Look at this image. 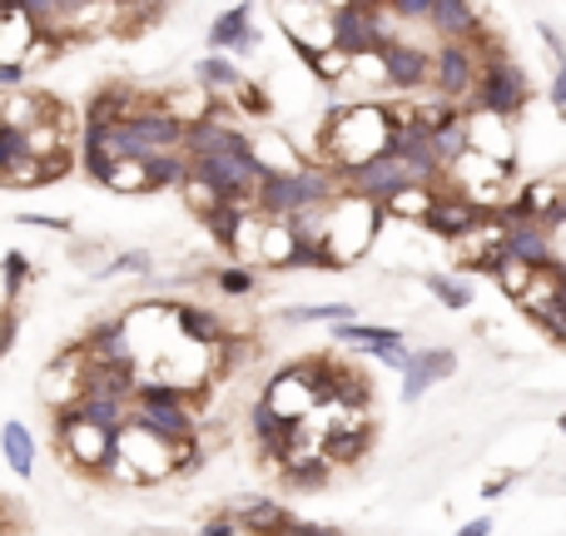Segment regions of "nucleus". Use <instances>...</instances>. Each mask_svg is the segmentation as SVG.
Masks as SVG:
<instances>
[{
	"instance_id": "3",
	"label": "nucleus",
	"mask_w": 566,
	"mask_h": 536,
	"mask_svg": "<svg viewBox=\"0 0 566 536\" xmlns=\"http://www.w3.org/2000/svg\"><path fill=\"white\" fill-rule=\"evenodd\" d=\"M383 30V10L377 6H357V0H343V6H328V45L343 60H363V55H383L387 45Z\"/></svg>"
},
{
	"instance_id": "17",
	"label": "nucleus",
	"mask_w": 566,
	"mask_h": 536,
	"mask_svg": "<svg viewBox=\"0 0 566 536\" xmlns=\"http://www.w3.org/2000/svg\"><path fill=\"white\" fill-rule=\"evenodd\" d=\"M0 457L15 476H35V432H30L20 417L0 422Z\"/></svg>"
},
{
	"instance_id": "10",
	"label": "nucleus",
	"mask_w": 566,
	"mask_h": 536,
	"mask_svg": "<svg viewBox=\"0 0 566 536\" xmlns=\"http://www.w3.org/2000/svg\"><path fill=\"white\" fill-rule=\"evenodd\" d=\"M423 224L432 228V234H442V238H467V234L482 228V208H477L472 199H462V194H437Z\"/></svg>"
},
{
	"instance_id": "27",
	"label": "nucleus",
	"mask_w": 566,
	"mask_h": 536,
	"mask_svg": "<svg viewBox=\"0 0 566 536\" xmlns=\"http://www.w3.org/2000/svg\"><path fill=\"white\" fill-rule=\"evenodd\" d=\"M214 288L218 293H228V298H244V293H254L258 288V274L248 264H228V268H218L214 274Z\"/></svg>"
},
{
	"instance_id": "20",
	"label": "nucleus",
	"mask_w": 566,
	"mask_h": 536,
	"mask_svg": "<svg viewBox=\"0 0 566 536\" xmlns=\"http://www.w3.org/2000/svg\"><path fill=\"white\" fill-rule=\"evenodd\" d=\"M427 20H432L447 40H462V45H467V35H477V10L462 6V0H432V15Z\"/></svg>"
},
{
	"instance_id": "34",
	"label": "nucleus",
	"mask_w": 566,
	"mask_h": 536,
	"mask_svg": "<svg viewBox=\"0 0 566 536\" xmlns=\"http://www.w3.org/2000/svg\"><path fill=\"white\" fill-rule=\"evenodd\" d=\"M284 536H343V532H338V526H313V522H298V516H293V522L284 526Z\"/></svg>"
},
{
	"instance_id": "4",
	"label": "nucleus",
	"mask_w": 566,
	"mask_h": 536,
	"mask_svg": "<svg viewBox=\"0 0 566 536\" xmlns=\"http://www.w3.org/2000/svg\"><path fill=\"white\" fill-rule=\"evenodd\" d=\"M343 179H348V194L367 199V204H377V208H387L393 199L423 189L413 169H407L403 159H393V154H377V159H367V164H357V169H343Z\"/></svg>"
},
{
	"instance_id": "32",
	"label": "nucleus",
	"mask_w": 566,
	"mask_h": 536,
	"mask_svg": "<svg viewBox=\"0 0 566 536\" xmlns=\"http://www.w3.org/2000/svg\"><path fill=\"white\" fill-rule=\"evenodd\" d=\"M25 75H30V69L20 65V60H0V89H6V95L25 89Z\"/></svg>"
},
{
	"instance_id": "38",
	"label": "nucleus",
	"mask_w": 566,
	"mask_h": 536,
	"mask_svg": "<svg viewBox=\"0 0 566 536\" xmlns=\"http://www.w3.org/2000/svg\"><path fill=\"white\" fill-rule=\"evenodd\" d=\"M562 218H566V194H562V208H556V224H562Z\"/></svg>"
},
{
	"instance_id": "7",
	"label": "nucleus",
	"mask_w": 566,
	"mask_h": 536,
	"mask_svg": "<svg viewBox=\"0 0 566 536\" xmlns=\"http://www.w3.org/2000/svg\"><path fill=\"white\" fill-rule=\"evenodd\" d=\"M209 55H228V60H244L258 50V30H254V6H234L209 25Z\"/></svg>"
},
{
	"instance_id": "16",
	"label": "nucleus",
	"mask_w": 566,
	"mask_h": 536,
	"mask_svg": "<svg viewBox=\"0 0 566 536\" xmlns=\"http://www.w3.org/2000/svg\"><path fill=\"white\" fill-rule=\"evenodd\" d=\"M70 169H75V154H70V149H65V154H35V159H25L20 169H10L0 184H6V189H30V184H35L40 189V184H55V179H65Z\"/></svg>"
},
{
	"instance_id": "31",
	"label": "nucleus",
	"mask_w": 566,
	"mask_h": 536,
	"mask_svg": "<svg viewBox=\"0 0 566 536\" xmlns=\"http://www.w3.org/2000/svg\"><path fill=\"white\" fill-rule=\"evenodd\" d=\"M244 526H238V516L234 512H218V516H209V522H199V532L194 536H238Z\"/></svg>"
},
{
	"instance_id": "25",
	"label": "nucleus",
	"mask_w": 566,
	"mask_h": 536,
	"mask_svg": "<svg viewBox=\"0 0 566 536\" xmlns=\"http://www.w3.org/2000/svg\"><path fill=\"white\" fill-rule=\"evenodd\" d=\"M367 427H338V432H328V462H353V457H363L367 447Z\"/></svg>"
},
{
	"instance_id": "33",
	"label": "nucleus",
	"mask_w": 566,
	"mask_h": 536,
	"mask_svg": "<svg viewBox=\"0 0 566 536\" xmlns=\"http://www.w3.org/2000/svg\"><path fill=\"white\" fill-rule=\"evenodd\" d=\"M393 15H403V20H427V15H432V0H393Z\"/></svg>"
},
{
	"instance_id": "35",
	"label": "nucleus",
	"mask_w": 566,
	"mask_h": 536,
	"mask_svg": "<svg viewBox=\"0 0 566 536\" xmlns=\"http://www.w3.org/2000/svg\"><path fill=\"white\" fill-rule=\"evenodd\" d=\"M377 363L393 367V373H407V367H413V353H407V347H387V353H377Z\"/></svg>"
},
{
	"instance_id": "5",
	"label": "nucleus",
	"mask_w": 566,
	"mask_h": 536,
	"mask_svg": "<svg viewBox=\"0 0 566 536\" xmlns=\"http://www.w3.org/2000/svg\"><path fill=\"white\" fill-rule=\"evenodd\" d=\"M526 95H532L526 75L516 65H506V60H492V65H482V75H477V105L496 119H512L516 109L526 105Z\"/></svg>"
},
{
	"instance_id": "19",
	"label": "nucleus",
	"mask_w": 566,
	"mask_h": 536,
	"mask_svg": "<svg viewBox=\"0 0 566 536\" xmlns=\"http://www.w3.org/2000/svg\"><path fill=\"white\" fill-rule=\"evenodd\" d=\"M194 85L209 89V95H234L238 85H244V75H238V60L228 55H204L194 65Z\"/></svg>"
},
{
	"instance_id": "29",
	"label": "nucleus",
	"mask_w": 566,
	"mask_h": 536,
	"mask_svg": "<svg viewBox=\"0 0 566 536\" xmlns=\"http://www.w3.org/2000/svg\"><path fill=\"white\" fill-rule=\"evenodd\" d=\"M15 224L20 228H50V234H70V228H75L65 214H35V208H20Z\"/></svg>"
},
{
	"instance_id": "15",
	"label": "nucleus",
	"mask_w": 566,
	"mask_h": 536,
	"mask_svg": "<svg viewBox=\"0 0 566 536\" xmlns=\"http://www.w3.org/2000/svg\"><path fill=\"white\" fill-rule=\"evenodd\" d=\"M228 512H234L238 526L254 536H284V526L293 522V512H284L278 502H264V496H238Z\"/></svg>"
},
{
	"instance_id": "1",
	"label": "nucleus",
	"mask_w": 566,
	"mask_h": 536,
	"mask_svg": "<svg viewBox=\"0 0 566 536\" xmlns=\"http://www.w3.org/2000/svg\"><path fill=\"white\" fill-rule=\"evenodd\" d=\"M338 199V179L323 164H298V169H274L254 194V214L288 224L298 214H323Z\"/></svg>"
},
{
	"instance_id": "14",
	"label": "nucleus",
	"mask_w": 566,
	"mask_h": 536,
	"mask_svg": "<svg viewBox=\"0 0 566 536\" xmlns=\"http://www.w3.org/2000/svg\"><path fill=\"white\" fill-rule=\"evenodd\" d=\"M75 417L85 427H99V432H125L129 417H135V403L125 397H99V393H85L75 403Z\"/></svg>"
},
{
	"instance_id": "37",
	"label": "nucleus",
	"mask_w": 566,
	"mask_h": 536,
	"mask_svg": "<svg viewBox=\"0 0 566 536\" xmlns=\"http://www.w3.org/2000/svg\"><path fill=\"white\" fill-rule=\"evenodd\" d=\"M487 532H492V516H477V522H467L457 536H487Z\"/></svg>"
},
{
	"instance_id": "28",
	"label": "nucleus",
	"mask_w": 566,
	"mask_h": 536,
	"mask_svg": "<svg viewBox=\"0 0 566 536\" xmlns=\"http://www.w3.org/2000/svg\"><path fill=\"white\" fill-rule=\"evenodd\" d=\"M328 462H323V457H318V462H288V486H303V492H308V486H323L328 482Z\"/></svg>"
},
{
	"instance_id": "12",
	"label": "nucleus",
	"mask_w": 566,
	"mask_h": 536,
	"mask_svg": "<svg viewBox=\"0 0 566 536\" xmlns=\"http://www.w3.org/2000/svg\"><path fill=\"white\" fill-rule=\"evenodd\" d=\"M506 258L522 268H532V274H546L552 264V234H546L542 224H512L506 228Z\"/></svg>"
},
{
	"instance_id": "23",
	"label": "nucleus",
	"mask_w": 566,
	"mask_h": 536,
	"mask_svg": "<svg viewBox=\"0 0 566 536\" xmlns=\"http://www.w3.org/2000/svg\"><path fill=\"white\" fill-rule=\"evenodd\" d=\"M30 278H35V264H30L20 248H10V254L0 258V288H6V308H15V298L30 288Z\"/></svg>"
},
{
	"instance_id": "8",
	"label": "nucleus",
	"mask_w": 566,
	"mask_h": 536,
	"mask_svg": "<svg viewBox=\"0 0 566 536\" xmlns=\"http://www.w3.org/2000/svg\"><path fill=\"white\" fill-rule=\"evenodd\" d=\"M477 60H472V50L462 45V40H442V50L432 55V79H437V89H442L447 99H462V95H472L477 89Z\"/></svg>"
},
{
	"instance_id": "13",
	"label": "nucleus",
	"mask_w": 566,
	"mask_h": 536,
	"mask_svg": "<svg viewBox=\"0 0 566 536\" xmlns=\"http://www.w3.org/2000/svg\"><path fill=\"white\" fill-rule=\"evenodd\" d=\"M452 373H457V357L447 353V347H427V353H413V367L403 373V397H407V403H417L427 387L442 383V377H452Z\"/></svg>"
},
{
	"instance_id": "30",
	"label": "nucleus",
	"mask_w": 566,
	"mask_h": 536,
	"mask_svg": "<svg viewBox=\"0 0 566 536\" xmlns=\"http://www.w3.org/2000/svg\"><path fill=\"white\" fill-rule=\"evenodd\" d=\"M238 109H248V115H268V99H264V89H258L254 79H244V85L234 89V115Z\"/></svg>"
},
{
	"instance_id": "39",
	"label": "nucleus",
	"mask_w": 566,
	"mask_h": 536,
	"mask_svg": "<svg viewBox=\"0 0 566 536\" xmlns=\"http://www.w3.org/2000/svg\"><path fill=\"white\" fill-rule=\"evenodd\" d=\"M562 432H566V417H562Z\"/></svg>"
},
{
	"instance_id": "6",
	"label": "nucleus",
	"mask_w": 566,
	"mask_h": 536,
	"mask_svg": "<svg viewBox=\"0 0 566 536\" xmlns=\"http://www.w3.org/2000/svg\"><path fill=\"white\" fill-rule=\"evenodd\" d=\"M129 328H135V313H115L99 318L85 337H79V353L85 363H139L135 343H129Z\"/></svg>"
},
{
	"instance_id": "36",
	"label": "nucleus",
	"mask_w": 566,
	"mask_h": 536,
	"mask_svg": "<svg viewBox=\"0 0 566 536\" xmlns=\"http://www.w3.org/2000/svg\"><path fill=\"white\" fill-rule=\"evenodd\" d=\"M552 105H556V109H566V65L556 69V79H552Z\"/></svg>"
},
{
	"instance_id": "9",
	"label": "nucleus",
	"mask_w": 566,
	"mask_h": 536,
	"mask_svg": "<svg viewBox=\"0 0 566 536\" xmlns=\"http://www.w3.org/2000/svg\"><path fill=\"white\" fill-rule=\"evenodd\" d=\"M169 323H174V333L184 337V343H194V347H224L228 343L224 318H218L214 308H204V303H174L169 308Z\"/></svg>"
},
{
	"instance_id": "21",
	"label": "nucleus",
	"mask_w": 566,
	"mask_h": 536,
	"mask_svg": "<svg viewBox=\"0 0 566 536\" xmlns=\"http://www.w3.org/2000/svg\"><path fill=\"white\" fill-rule=\"evenodd\" d=\"M338 343H353V347H367V353H387V347H403V333L397 328H367V323H338L333 328Z\"/></svg>"
},
{
	"instance_id": "22",
	"label": "nucleus",
	"mask_w": 566,
	"mask_h": 536,
	"mask_svg": "<svg viewBox=\"0 0 566 536\" xmlns=\"http://www.w3.org/2000/svg\"><path fill=\"white\" fill-rule=\"evenodd\" d=\"M357 308L353 303H298V308H284V323H293V328H303V323H328V328H338V323H357Z\"/></svg>"
},
{
	"instance_id": "11",
	"label": "nucleus",
	"mask_w": 566,
	"mask_h": 536,
	"mask_svg": "<svg viewBox=\"0 0 566 536\" xmlns=\"http://www.w3.org/2000/svg\"><path fill=\"white\" fill-rule=\"evenodd\" d=\"M377 60H383L387 85H397V89H417V85H427V79H432V55L403 45V40H387Z\"/></svg>"
},
{
	"instance_id": "2",
	"label": "nucleus",
	"mask_w": 566,
	"mask_h": 536,
	"mask_svg": "<svg viewBox=\"0 0 566 536\" xmlns=\"http://www.w3.org/2000/svg\"><path fill=\"white\" fill-rule=\"evenodd\" d=\"M125 432H129V427H125ZM125 432H99V427H85L75 417V407H60V412H55L60 457H65L70 467H79V472H89V476H105L109 467H115L119 447H125Z\"/></svg>"
},
{
	"instance_id": "24",
	"label": "nucleus",
	"mask_w": 566,
	"mask_h": 536,
	"mask_svg": "<svg viewBox=\"0 0 566 536\" xmlns=\"http://www.w3.org/2000/svg\"><path fill=\"white\" fill-rule=\"evenodd\" d=\"M423 283H427V293H432L442 308H457V313H462V308L472 303V283H462V278H447V274H423Z\"/></svg>"
},
{
	"instance_id": "18",
	"label": "nucleus",
	"mask_w": 566,
	"mask_h": 536,
	"mask_svg": "<svg viewBox=\"0 0 566 536\" xmlns=\"http://www.w3.org/2000/svg\"><path fill=\"white\" fill-rule=\"evenodd\" d=\"M189 184V154L169 149V154L145 159V194H164V189H184Z\"/></svg>"
},
{
	"instance_id": "26",
	"label": "nucleus",
	"mask_w": 566,
	"mask_h": 536,
	"mask_svg": "<svg viewBox=\"0 0 566 536\" xmlns=\"http://www.w3.org/2000/svg\"><path fill=\"white\" fill-rule=\"evenodd\" d=\"M115 274H154V258L145 254V248H125V254H115L109 264H99L95 268V278H115Z\"/></svg>"
}]
</instances>
